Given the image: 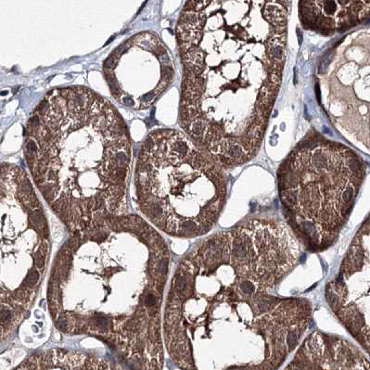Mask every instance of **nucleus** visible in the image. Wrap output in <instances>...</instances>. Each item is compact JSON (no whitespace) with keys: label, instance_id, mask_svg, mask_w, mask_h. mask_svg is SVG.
I'll use <instances>...</instances> for the list:
<instances>
[{"label":"nucleus","instance_id":"0eeeda50","mask_svg":"<svg viewBox=\"0 0 370 370\" xmlns=\"http://www.w3.org/2000/svg\"><path fill=\"white\" fill-rule=\"evenodd\" d=\"M48 222L27 173L1 167V339L36 302L49 266Z\"/></svg>","mask_w":370,"mask_h":370},{"label":"nucleus","instance_id":"20e7f679","mask_svg":"<svg viewBox=\"0 0 370 370\" xmlns=\"http://www.w3.org/2000/svg\"><path fill=\"white\" fill-rule=\"evenodd\" d=\"M36 187L72 233L124 214L131 142L116 109L84 87L50 92L28 124Z\"/></svg>","mask_w":370,"mask_h":370},{"label":"nucleus","instance_id":"423d86ee","mask_svg":"<svg viewBox=\"0 0 370 370\" xmlns=\"http://www.w3.org/2000/svg\"><path fill=\"white\" fill-rule=\"evenodd\" d=\"M365 175L363 159L343 144L313 136L278 170L283 213L299 243L321 251L338 239Z\"/></svg>","mask_w":370,"mask_h":370},{"label":"nucleus","instance_id":"39448f33","mask_svg":"<svg viewBox=\"0 0 370 370\" xmlns=\"http://www.w3.org/2000/svg\"><path fill=\"white\" fill-rule=\"evenodd\" d=\"M136 201L147 222L173 238L207 234L224 208L227 182L220 163L189 136L152 132L140 147Z\"/></svg>","mask_w":370,"mask_h":370},{"label":"nucleus","instance_id":"7ed1b4c3","mask_svg":"<svg viewBox=\"0 0 370 370\" xmlns=\"http://www.w3.org/2000/svg\"><path fill=\"white\" fill-rule=\"evenodd\" d=\"M169 262L164 238L135 214L72 233L48 278L54 325L67 335L100 339L138 370H161Z\"/></svg>","mask_w":370,"mask_h":370},{"label":"nucleus","instance_id":"9d476101","mask_svg":"<svg viewBox=\"0 0 370 370\" xmlns=\"http://www.w3.org/2000/svg\"><path fill=\"white\" fill-rule=\"evenodd\" d=\"M303 27L330 35L370 21V1H300Z\"/></svg>","mask_w":370,"mask_h":370},{"label":"nucleus","instance_id":"f03ea898","mask_svg":"<svg viewBox=\"0 0 370 370\" xmlns=\"http://www.w3.org/2000/svg\"><path fill=\"white\" fill-rule=\"evenodd\" d=\"M286 4L188 1L181 13V124L219 163H243L260 147L282 83Z\"/></svg>","mask_w":370,"mask_h":370},{"label":"nucleus","instance_id":"6e6552de","mask_svg":"<svg viewBox=\"0 0 370 370\" xmlns=\"http://www.w3.org/2000/svg\"><path fill=\"white\" fill-rule=\"evenodd\" d=\"M325 112L334 126L370 153V28L351 33L322 60Z\"/></svg>","mask_w":370,"mask_h":370},{"label":"nucleus","instance_id":"f257e3e1","mask_svg":"<svg viewBox=\"0 0 370 370\" xmlns=\"http://www.w3.org/2000/svg\"><path fill=\"white\" fill-rule=\"evenodd\" d=\"M300 243L278 221L253 218L199 242L177 265L162 334L183 370H276L312 317L305 298L283 296Z\"/></svg>","mask_w":370,"mask_h":370},{"label":"nucleus","instance_id":"1a4fd4ad","mask_svg":"<svg viewBox=\"0 0 370 370\" xmlns=\"http://www.w3.org/2000/svg\"><path fill=\"white\" fill-rule=\"evenodd\" d=\"M325 298L344 327L370 354V213L327 285Z\"/></svg>","mask_w":370,"mask_h":370},{"label":"nucleus","instance_id":"9b49d317","mask_svg":"<svg viewBox=\"0 0 370 370\" xmlns=\"http://www.w3.org/2000/svg\"><path fill=\"white\" fill-rule=\"evenodd\" d=\"M14 370H120L109 361L76 351L54 349L32 355Z\"/></svg>","mask_w":370,"mask_h":370}]
</instances>
